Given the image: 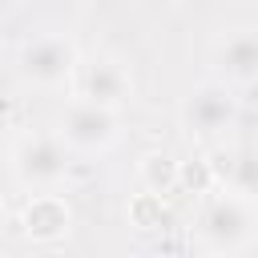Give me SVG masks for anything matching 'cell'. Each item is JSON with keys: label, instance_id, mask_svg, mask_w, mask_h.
<instances>
[{"label": "cell", "instance_id": "obj_1", "mask_svg": "<svg viewBox=\"0 0 258 258\" xmlns=\"http://www.w3.org/2000/svg\"><path fill=\"white\" fill-rule=\"evenodd\" d=\"M254 226H258L254 198L222 189L206 202V210L198 218V246L206 254H226V258L246 254L254 246Z\"/></svg>", "mask_w": 258, "mask_h": 258}, {"label": "cell", "instance_id": "obj_2", "mask_svg": "<svg viewBox=\"0 0 258 258\" xmlns=\"http://www.w3.org/2000/svg\"><path fill=\"white\" fill-rule=\"evenodd\" d=\"M77 44L69 40V36H56V32H48V36H36V40H28L24 48H20V56H16V73L28 81V85H36V89H60L73 73H77Z\"/></svg>", "mask_w": 258, "mask_h": 258}, {"label": "cell", "instance_id": "obj_3", "mask_svg": "<svg viewBox=\"0 0 258 258\" xmlns=\"http://www.w3.org/2000/svg\"><path fill=\"white\" fill-rule=\"evenodd\" d=\"M234 121H238V97L218 81L189 89V97L181 101V125L189 129V137H202V141L222 137L234 129Z\"/></svg>", "mask_w": 258, "mask_h": 258}, {"label": "cell", "instance_id": "obj_4", "mask_svg": "<svg viewBox=\"0 0 258 258\" xmlns=\"http://www.w3.org/2000/svg\"><path fill=\"white\" fill-rule=\"evenodd\" d=\"M12 173L20 185L28 189H48L56 181H64L69 173V157H64V141L60 137H20L12 145Z\"/></svg>", "mask_w": 258, "mask_h": 258}, {"label": "cell", "instance_id": "obj_5", "mask_svg": "<svg viewBox=\"0 0 258 258\" xmlns=\"http://www.w3.org/2000/svg\"><path fill=\"white\" fill-rule=\"evenodd\" d=\"M121 133V121H117V109H105V105H93V101H73L60 117V141L69 149H81V153H105Z\"/></svg>", "mask_w": 258, "mask_h": 258}, {"label": "cell", "instance_id": "obj_6", "mask_svg": "<svg viewBox=\"0 0 258 258\" xmlns=\"http://www.w3.org/2000/svg\"><path fill=\"white\" fill-rule=\"evenodd\" d=\"M77 89L85 101L93 105H105V109H121L129 97H133V77L121 60H109V56H97L89 64L77 60Z\"/></svg>", "mask_w": 258, "mask_h": 258}, {"label": "cell", "instance_id": "obj_7", "mask_svg": "<svg viewBox=\"0 0 258 258\" xmlns=\"http://www.w3.org/2000/svg\"><path fill=\"white\" fill-rule=\"evenodd\" d=\"M69 230H73V210L60 194H32L28 206L20 210V234L36 246H52L69 238Z\"/></svg>", "mask_w": 258, "mask_h": 258}, {"label": "cell", "instance_id": "obj_8", "mask_svg": "<svg viewBox=\"0 0 258 258\" xmlns=\"http://www.w3.org/2000/svg\"><path fill=\"white\" fill-rule=\"evenodd\" d=\"M206 161H210V169H214V185L234 189V194H250V198H254V185H258V161H254V149H250V145L218 149V153L206 157Z\"/></svg>", "mask_w": 258, "mask_h": 258}, {"label": "cell", "instance_id": "obj_9", "mask_svg": "<svg viewBox=\"0 0 258 258\" xmlns=\"http://www.w3.org/2000/svg\"><path fill=\"white\" fill-rule=\"evenodd\" d=\"M218 60H222L226 81H234V85H250V81L258 77V36H254L250 28L230 32V36L222 40V48H218Z\"/></svg>", "mask_w": 258, "mask_h": 258}, {"label": "cell", "instance_id": "obj_10", "mask_svg": "<svg viewBox=\"0 0 258 258\" xmlns=\"http://www.w3.org/2000/svg\"><path fill=\"white\" fill-rule=\"evenodd\" d=\"M137 181L149 194H173L177 189V161L169 153H161V149H149L137 161Z\"/></svg>", "mask_w": 258, "mask_h": 258}, {"label": "cell", "instance_id": "obj_11", "mask_svg": "<svg viewBox=\"0 0 258 258\" xmlns=\"http://www.w3.org/2000/svg\"><path fill=\"white\" fill-rule=\"evenodd\" d=\"M125 214H129V226H137V230H161V226L169 222L165 194H149V189L133 194L129 206H125Z\"/></svg>", "mask_w": 258, "mask_h": 258}, {"label": "cell", "instance_id": "obj_12", "mask_svg": "<svg viewBox=\"0 0 258 258\" xmlns=\"http://www.w3.org/2000/svg\"><path fill=\"white\" fill-rule=\"evenodd\" d=\"M177 185L194 189V194H210L214 189V169L206 157H189V161H177Z\"/></svg>", "mask_w": 258, "mask_h": 258}, {"label": "cell", "instance_id": "obj_13", "mask_svg": "<svg viewBox=\"0 0 258 258\" xmlns=\"http://www.w3.org/2000/svg\"><path fill=\"white\" fill-rule=\"evenodd\" d=\"M4 117H8V97L0 93V121H4Z\"/></svg>", "mask_w": 258, "mask_h": 258}, {"label": "cell", "instance_id": "obj_14", "mask_svg": "<svg viewBox=\"0 0 258 258\" xmlns=\"http://www.w3.org/2000/svg\"><path fill=\"white\" fill-rule=\"evenodd\" d=\"M0 218H4V194H0Z\"/></svg>", "mask_w": 258, "mask_h": 258}]
</instances>
